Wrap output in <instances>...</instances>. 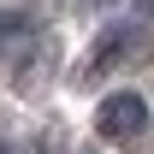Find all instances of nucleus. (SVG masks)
<instances>
[{
    "label": "nucleus",
    "instance_id": "f257e3e1",
    "mask_svg": "<svg viewBox=\"0 0 154 154\" xmlns=\"http://www.w3.org/2000/svg\"><path fill=\"white\" fill-rule=\"evenodd\" d=\"M95 131L107 142H131V136L148 131V101L136 95V89H113V95L95 107Z\"/></svg>",
    "mask_w": 154,
    "mask_h": 154
},
{
    "label": "nucleus",
    "instance_id": "f03ea898",
    "mask_svg": "<svg viewBox=\"0 0 154 154\" xmlns=\"http://www.w3.org/2000/svg\"><path fill=\"white\" fill-rule=\"evenodd\" d=\"M136 42H142V30H136V24H113V30L95 42V54H89V77H101L107 65H119V59L131 54Z\"/></svg>",
    "mask_w": 154,
    "mask_h": 154
},
{
    "label": "nucleus",
    "instance_id": "7ed1b4c3",
    "mask_svg": "<svg viewBox=\"0 0 154 154\" xmlns=\"http://www.w3.org/2000/svg\"><path fill=\"white\" fill-rule=\"evenodd\" d=\"M136 18H154V0H136Z\"/></svg>",
    "mask_w": 154,
    "mask_h": 154
}]
</instances>
